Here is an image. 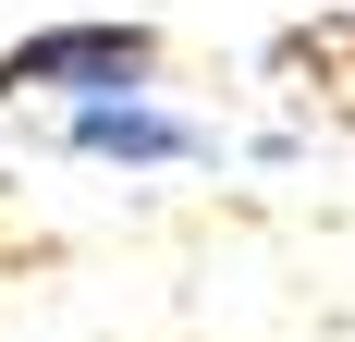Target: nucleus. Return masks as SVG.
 Returning <instances> with one entry per match:
<instances>
[{
    "label": "nucleus",
    "mask_w": 355,
    "mask_h": 342,
    "mask_svg": "<svg viewBox=\"0 0 355 342\" xmlns=\"http://www.w3.org/2000/svg\"><path fill=\"white\" fill-rule=\"evenodd\" d=\"M147 73H159V37L147 25H49L25 37V49H0V98H73V110H98V98H147Z\"/></svg>",
    "instance_id": "1"
},
{
    "label": "nucleus",
    "mask_w": 355,
    "mask_h": 342,
    "mask_svg": "<svg viewBox=\"0 0 355 342\" xmlns=\"http://www.w3.org/2000/svg\"><path fill=\"white\" fill-rule=\"evenodd\" d=\"M62 147L73 159H123V171H172V159H209V123H184L159 98H98V110H62Z\"/></svg>",
    "instance_id": "2"
}]
</instances>
